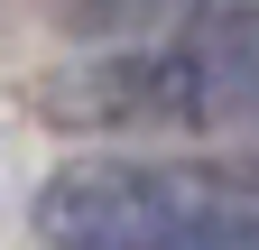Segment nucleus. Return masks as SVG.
<instances>
[{"label": "nucleus", "instance_id": "f257e3e1", "mask_svg": "<svg viewBox=\"0 0 259 250\" xmlns=\"http://www.w3.org/2000/svg\"><path fill=\"white\" fill-rule=\"evenodd\" d=\"M56 120H241L259 111V10L213 0L167 37L102 47L47 93Z\"/></svg>", "mask_w": 259, "mask_h": 250}, {"label": "nucleus", "instance_id": "f03ea898", "mask_svg": "<svg viewBox=\"0 0 259 250\" xmlns=\"http://www.w3.org/2000/svg\"><path fill=\"white\" fill-rule=\"evenodd\" d=\"M56 250H259V195L176 167H65L37 195Z\"/></svg>", "mask_w": 259, "mask_h": 250}, {"label": "nucleus", "instance_id": "7ed1b4c3", "mask_svg": "<svg viewBox=\"0 0 259 250\" xmlns=\"http://www.w3.org/2000/svg\"><path fill=\"white\" fill-rule=\"evenodd\" d=\"M47 10L74 28V37L139 47V37H167V28H185L194 10H213V0H47Z\"/></svg>", "mask_w": 259, "mask_h": 250}]
</instances>
